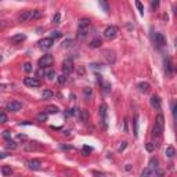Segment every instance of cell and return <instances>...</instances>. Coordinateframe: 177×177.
Masks as SVG:
<instances>
[{"label": "cell", "instance_id": "cell-1", "mask_svg": "<svg viewBox=\"0 0 177 177\" xmlns=\"http://www.w3.org/2000/svg\"><path fill=\"white\" fill-rule=\"evenodd\" d=\"M163 127H165V118H163L162 114H159L156 116V119H155V125H154V129H152V136L154 137H160L162 133H163Z\"/></svg>", "mask_w": 177, "mask_h": 177}, {"label": "cell", "instance_id": "cell-2", "mask_svg": "<svg viewBox=\"0 0 177 177\" xmlns=\"http://www.w3.org/2000/svg\"><path fill=\"white\" fill-rule=\"evenodd\" d=\"M89 29H90V21L89 19H80L78 22V36L80 39H83L87 35Z\"/></svg>", "mask_w": 177, "mask_h": 177}, {"label": "cell", "instance_id": "cell-3", "mask_svg": "<svg viewBox=\"0 0 177 177\" xmlns=\"http://www.w3.org/2000/svg\"><path fill=\"white\" fill-rule=\"evenodd\" d=\"M151 39H152V43H154V46L156 49H162L166 44L165 36H163V33H160V32H152Z\"/></svg>", "mask_w": 177, "mask_h": 177}, {"label": "cell", "instance_id": "cell-4", "mask_svg": "<svg viewBox=\"0 0 177 177\" xmlns=\"http://www.w3.org/2000/svg\"><path fill=\"white\" fill-rule=\"evenodd\" d=\"M98 114H100V118H101L103 127L104 129H108V107H107V104L103 103L101 105H100Z\"/></svg>", "mask_w": 177, "mask_h": 177}, {"label": "cell", "instance_id": "cell-5", "mask_svg": "<svg viewBox=\"0 0 177 177\" xmlns=\"http://www.w3.org/2000/svg\"><path fill=\"white\" fill-rule=\"evenodd\" d=\"M118 33H119V29H118V26H114V25L108 26V28L104 31V36H105L108 40L115 39V37L118 36Z\"/></svg>", "mask_w": 177, "mask_h": 177}, {"label": "cell", "instance_id": "cell-6", "mask_svg": "<svg viewBox=\"0 0 177 177\" xmlns=\"http://www.w3.org/2000/svg\"><path fill=\"white\" fill-rule=\"evenodd\" d=\"M53 62H54V58H53L51 54H46V56H43V57L39 60V67L42 69L43 68H46V67H51Z\"/></svg>", "mask_w": 177, "mask_h": 177}, {"label": "cell", "instance_id": "cell-7", "mask_svg": "<svg viewBox=\"0 0 177 177\" xmlns=\"http://www.w3.org/2000/svg\"><path fill=\"white\" fill-rule=\"evenodd\" d=\"M21 108H22V104L19 103V101L11 100V101H8V103H7V111H11V112H18V111H21Z\"/></svg>", "mask_w": 177, "mask_h": 177}, {"label": "cell", "instance_id": "cell-8", "mask_svg": "<svg viewBox=\"0 0 177 177\" xmlns=\"http://www.w3.org/2000/svg\"><path fill=\"white\" fill-rule=\"evenodd\" d=\"M53 44H54V40L51 37H44L39 42V47L42 50H47V49H51Z\"/></svg>", "mask_w": 177, "mask_h": 177}, {"label": "cell", "instance_id": "cell-9", "mask_svg": "<svg viewBox=\"0 0 177 177\" xmlns=\"http://www.w3.org/2000/svg\"><path fill=\"white\" fill-rule=\"evenodd\" d=\"M74 71V62H72V60H65L62 62V72L64 75H69L71 72Z\"/></svg>", "mask_w": 177, "mask_h": 177}, {"label": "cell", "instance_id": "cell-10", "mask_svg": "<svg viewBox=\"0 0 177 177\" xmlns=\"http://www.w3.org/2000/svg\"><path fill=\"white\" fill-rule=\"evenodd\" d=\"M24 83L25 86H28V87H40V80L36 79V78H25L24 79Z\"/></svg>", "mask_w": 177, "mask_h": 177}, {"label": "cell", "instance_id": "cell-11", "mask_svg": "<svg viewBox=\"0 0 177 177\" xmlns=\"http://www.w3.org/2000/svg\"><path fill=\"white\" fill-rule=\"evenodd\" d=\"M31 18H32V11H22L21 14H18L17 21L18 22H26Z\"/></svg>", "mask_w": 177, "mask_h": 177}, {"label": "cell", "instance_id": "cell-12", "mask_svg": "<svg viewBox=\"0 0 177 177\" xmlns=\"http://www.w3.org/2000/svg\"><path fill=\"white\" fill-rule=\"evenodd\" d=\"M28 166H29V169H32V170H40V169H42V163H40V160H37V159L29 160Z\"/></svg>", "mask_w": 177, "mask_h": 177}, {"label": "cell", "instance_id": "cell-13", "mask_svg": "<svg viewBox=\"0 0 177 177\" xmlns=\"http://www.w3.org/2000/svg\"><path fill=\"white\" fill-rule=\"evenodd\" d=\"M158 165H159L158 159H156V158H151V160H149V165H148V169L154 173V171L158 170Z\"/></svg>", "mask_w": 177, "mask_h": 177}, {"label": "cell", "instance_id": "cell-14", "mask_svg": "<svg viewBox=\"0 0 177 177\" xmlns=\"http://www.w3.org/2000/svg\"><path fill=\"white\" fill-rule=\"evenodd\" d=\"M151 105H152V108H155V109H160V98L154 94V96L151 97Z\"/></svg>", "mask_w": 177, "mask_h": 177}, {"label": "cell", "instance_id": "cell-15", "mask_svg": "<svg viewBox=\"0 0 177 177\" xmlns=\"http://www.w3.org/2000/svg\"><path fill=\"white\" fill-rule=\"evenodd\" d=\"M25 39H26V36H25L24 33H18V35H15V36H12V37H11V43L18 44L19 42H24Z\"/></svg>", "mask_w": 177, "mask_h": 177}, {"label": "cell", "instance_id": "cell-16", "mask_svg": "<svg viewBox=\"0 0 177 177\" xmlns=\"http://www.w3.org/2000/svg\"><path fill=\"white\" fill-rule=\"evenodd\" d=\"M165 71L169 76H171V74H173V67H171L170 60H169V58H165Z\"/></svg>", "mask_w": 177, "mask_h": 177}, {"label": "cell", "instance_id": "cell-17", "mask_svg": "<svg viewBox=\"0 0 177 177\" xmlns=\"http://www.w3.org/2000/svg\"><path fill=\"white\" fill-rule=\"evenodd\" d=\"M58 107H56V105H49V107H46V109H44V112H46L47 115H54V114H58Z\"/></svg>", "mask_w": 177, "mask_h": 177}, {"label": "cell", "instance_id": "cell-18", "mask_svg": "<svg viewBox=\"0 0 177 177\" xmlns=\"http://www.w3.org/2000/svg\"><path fill=\"white\" fill-rule=\"evenodd\" d=\"M138 90H140L141 93H147L149 90V83H147V82L138 83Z\"/></svg>", "mask_w": 177, "mask_h": 177}, {"label": "cell", "instance_id": "cell-19", "mask_svg": "<svg viewBox=\"0 0 177 177\" xmlns=\"http://www.w3.org/2000/svg\"><path fill=\"white\" fill-rule=\"evenodd\" d=\"M134 137H138V114H134Z\"/></svg>", "mask_w": 177, "mask_h": 177}, {"label": "cell", "instance_id": "cell-20", "mask_svg": "<svg viewBox=\"0 0 177 177\" xmlns=\"http://www.w3.org/2000/svg\"><path fill=\"white\" fill-rule=\"evenodd\" d=\"M101 44H103V43H101V39H100V37H96L94 40L90 42V44H89V46L92 47V49H97V47H100Z\"/></svg>", "mask_w": 177, "mask_h": 177}, {"label": "cell", "instance_id": "cell-21", "mask_svg": "<svg viewBox=\"0 0 177 177\" xmlns=\"http://www.w3.org/2000/svg\"><path fill=\"white\" fill-rule=\"evenodd\" d=\"M47 118H49V115H47L46 112H44V111L36 115V120H37V122H46Z\"/></svg>", "mask_w": 177, "mask_h": 177}, {"label": "cell", "instance_id": "cell-22", "mask_svg": "<svg viewBox=\"0 0 177 177\" xmlns=\"http://www.w3.org/2000/svg\"><path fill=\"white\" fill-rule=\"evenodd\" d=\"M165 154H166V156H167V158H173V156L176 155V151H174V148H173V147H167V148H166V151H165Z\"/></svg>", "mask_w": 177, "mask_h": 177}, {"label": "cell", "instance_id": "cell-23", "mask_svg": "<svg viewBox=\"0 0 177 177\" xmlns=\"http://www.w3.org/2000/svg\"><path fill=\"white\" fill-rule=\"evenodd\" d=\"M1 173H3L4 176H11L12 170H11L10 166H3V167H1Z\"/></svg>", "mask_w": 177, "mask_h": 177}, {"label": "cell", "instance_id": "cell-24", "mask_svg": "<svg viewBox=\"0 0 177 177\" xmlns=\"http://www.w3.org/2000/svg\"><path fill=\"white\" fill-rule=\"evenodd\" d=\"M98 4H100V7H101V8H103L105 12L109 11V6H108V3H107V1H104V0H100V3H98Z\"/></svg>", "mask_w": 177, "mask_h": 177}, {"label": "cell", "instance_id": "cell-25", "mask_svg": "<svg viewBox=\"0 0 177 177\" xmlns=\"http://www.w3.org/2000/svg\"><path fill=\"white\" fill-rule=\"evenodd\" d=\"M61 36H62V33H61L60 31H53V32H51V36H50V37L54 40V39H58V37H61Z\"/></svg>", "mask_w": 177, "mask_h": 177}, {"label": "cell", "instance_id": "cell-26", "mask_svg": "<svg viewBox=\"0 0 177 177\" xmlns=\"http://www.w3.org/2000/svg\"><path fill=\"white\" fill-rule=\"evenodd\" d=\"M145 148H147L148 152H152V151L155 149V144L154 143H147V144H145Z\"/></svg>", "mask_w": 177, "mask_h": 177}, {"label": "cell", "instance_id": "cell-27", "mask_svg": "<svg viewBox=\"0 0 177 177\" xmlns=\"http://www.w3.org/2000/svg\"><path fill=\"white\" fill-rule=\"evenodd\" d=\"M83 93H85V97H92V94H93V90L90 89V87H86L85 90H83Z\"/></svg>", "mask_w": 177, "mask_h": 177}, {"label": "cell", "instance_id": "cell-28", "mask_svg": "<svg viewBox=\"0 0 177 177\" xmlns=\"http://www.w3.org/2000/svg\"><path fill=\"white\" fill-rule=\"evenodd\" d=\"M151 174H152V171L147 167V169H144V170H143V173H141V177H149Z\"/></svg>", "mask_w": 177, "mask_h": 177}, {"label": "cell", "instance_id": "cell-29", "mask_svg": "<svg viewBox=\"0 0 177 177\" xmlns=\"http://www.w3.org/2000/svg\"><path fill=\"white\" fill-rule=\"evenodd\" d=\"M17 147V144L14 143L12 140H7V148H11V149H14Z\"/></svg>", "mask_w": 177, "mask_h": 177}, {"label": "cell", "instance_id": "cell-30", "mask_svg": "<svg viewBox=\"0 0 177 177\" xmlns=\"http://www.w3.org/2000/svg\"><path fill=\"white\" fill-rule=\"evenodd\" d=\"M107 60H108V62H114L115 61V57H114V53H107Z\"/></svg>", "mask_w": 177, "mask_h": 177}, {"label": "cell", "instance_id": "cell-31", "mask_svg": "<svg viewBox=\"0 0 177 177\" xmlns=\"http://www.w3.org/2000/svg\"><path fill=\"white\" fill-rule=\"evenodd\" d=\"M53 97V92L50 90H44L43 92V98H51Z\"/></svg>", "mask_w": 177, "mask_h": 177}, {"label": "cell", "instance_id": "cell-32", "mask_svg": "<svg viewBox=\"0 0 177 177\" xmlns=\"http://www.w3.org/2000/svg\"><path fill=\"white\" fill-rule=\"evenodd\" d=\"M60 19H61V14L57 12V14L54 15V18H53V24H60Z\"/></svg>", "mask_w": 177, "mask_h": 177}, {"label": "cell", "instance_id": "cell-33", "mask_svg": "<svg viewBox=\"0 0 177 177\" xmlns=\"http://www.w3.org/2000/svg\"><path fill=\"white\" fill-rule=\"evenodd\" d=\"M7 122V115L4 112H0V123H6Z\"/></svg>", "mask_w": 177, "mask_h": 177}, {"label": "cell", "instance_id": "cell-34", "mask_svg": "<svg viewBox=\"0 0 177 177\" xmlns=\"http://www.w3.org/2000/svg\"><path fill=\"white\" fill-rule=\"evenodd\" d=\"M54 78H56V72H54V71H49V72H47V79L53 80Z\"/></svg>", "mask_w": 177, "mask_h": 177}, {"label": "cell", "instance_id": "cell-35", "mask_svg": "<svg viewBox=\"0 0 177 177\" xmlns=\"http://www.w3.org/2000/svg\"><path fill=\"white\" fill-rule=\"evenodd\" d=\"M136 7L138 8V11L141 12V14H144V7H143V4H141V1H136Z\"/></svg>", "mask_w": 177, "mask_h": 177}, {"label": "cell", "instance_id": "cell-36", "mask_svg": "<svg viewBox=\"0 0 177 177\" xmlns=\"http://www.w3.org/2000/svg\"><path fill=\"white\" fill-rule=\"evenodd\" d=\"M65 82H67V78H65V75H61V76H58V83H60V85H65Z\"/></svg>", "mask_w": 177, "mask_h": 177}, {"label": "cell", "instance_id": "cell-37", "mask_svg": "<svg viewBox=\"0 0 177 177\" xmlns=\"http://www.w3.org/2000/svg\"><path fill=\"white\" fill-rule=\"evenodd\" d=\"M104 92H105V94L111 92V83H104Z\"/></svg>", "mask_w": 177, "mask_h": 177}, {"label": "cell", "instance_id": "cell-38", "mask_svg": "<svg viewBox=\"0 0 177 177\" xmlns=\"http://www.w3.org/2000/svg\"><path fill=\"white\" fill-rule=\"evenodd\" d=\"M42 17V12L39 11V10H35V11H32V18H40Z\"/></svg>", "mask_w": 177, "mask_h": 177}, {"label": "cell", "instance_id": "cell-39", "mask_svg": "<svg viewBox=\"0 0 177 177\" xmlns=\"http://www.w3.org/2000/svg\"><path fill=\"white\" fill-rule=\"evenodd\" d=\"M159 7V1H151V10H156Z\"/></svg>", "mask_w": 177, "mask_h": 177}, {"label": "cell", "instance_id": "cell-40", "mask_svg": "<svg viewBox=\"0 0 177 177\" xmlns=\"http://www.w3.org/2000/svg\"><path fill=\"white\" fill-rule=\"evenodd\" d=\"M76 111H79V109H76V108L68 109V112H65V115H67V116H71V115H75V114H76Z\"/></svg>", "mask_w": 177, "mask_h": 177}, {"label": "cell", "instance_id": "cell-41", "mask_svg": "<svg viewBox=\"0 0 177 177\" xmlns=\"http://www.w3.org/2000/svg\"><path fill=\"white\" fill-rule=\"evenodd\" d=\"M24 69H25L26 72H31V71H32V65H31L29 62H25L24 64Z\"/></svg>", "mask_w": 177, "mask_h": 177}, {"label": "cell", "instance_id": "cell-42", "mask_svg": "<svg viewBox=\"0 0 177 177\" xmlns=\"http://www.w3.org/2000/svg\"><path fill=\"white\" fill-rule=\"evenodd\" d=\"M92 151H93L92 147H87V145H85V147H83V154H85V155H87L89 152H92Z\"/></svg>", "mask_w": 177, "mask_h": 177}, {"label": "cell", "instance_id": "cell-43", "mask_svg": "<svg viewBox=\"0 0 177 177\" xmlns=\"http://www.w3.org/2000/svg\"><path fill=\"white\" fill-rule=\"evenodd\" d=\"M3 137L6 138V140H10V137H11L10 131H8V130H4V131H3Z\"/></svg>", "mask_w": 177, "mask_h": 177}, {"label": "cell", "instance_id": "cell-44", "mask_svg": "<svg viewBox=\"0 0 177 177\" xmlns=\"http://www.w3.org/2000/svg\"><path fill=\"white\" fill-rule=\"evenodd\" d=\"M71 44H72V40H65V42H64L62 43V47H65V49H67V47H71Z\"/></svg>", "mask_w": 177, "mask_h": 177}, {"label": "cell", "instance_id": "cell-45", "mask_svg": "<svg viewBox=\"0 0 177 177\" xmlns=\"http://www.w3.org/2000/svg\"><path fill=\"white\" fill-rule=\"evenodd\" d=\"M82 119H83V122H87V114H86V111H82Z\"/></svg>", "mask_w": 177, "mask_h": 177}, {"label": "cell", "instance_id": "cell-46", "mask_svg": "<svg viewBox=\"0 0 177 177\" xmlns=\"http://www.w3.org/2000/svg\"><path fill=\"white\" fill-rule=\"evenodd\" d=\"M155 177H163V173L162 171H155Z\"/></svg>", "mask_w": 177, "mask_h": 177}, {"label": "cell", "instance_id": "cell-47", "mask_svg": "<svg viewBox=\"0 0 177 177\" xmlns=\"http://www.w3.org/2000/svg\"><path fill=\"white\" fill-rule=\"evenodd\" d=\"M18 138L19 140H26V136L25 134H18Z\"/></svg>", "mask_w": 177, "mask_h": 177}, {"label": "cell", "instance_id": "cell-48", "mask_svg": "<svg viewBox=\"0 0 177 177\" xmlns=\"http://www.w3.org/2000/svg\"><path fill=\"white\" fill-rule=\"evenodd\" d=\"M125 148H126V143H122V145L119 147V151H123Z\"/></svg>", "mask_w": 177, "mask_h": 177}, {"label": "cell", "instance_id": "cell-49", "mask_svg": "<svg viewBox=\"0 0 177 177\" xmlns=\"http://www.w3.org/2000/svg\"><path fill=\"white\" fill-rule=\"evenodd\" d=\"M7 154H0V159H3V158H6Z\"/></svg>", "mask_w": 177, "mask_h": 177}, {"label": "cell", "instance_id": "cell-50", "mask_svg": "<svg viewBox=\"0 0 177 177\" xmlns=\"http://www.w3.org/2000/svg\"><path fill=\"white\" fill-rule=\"evenodd\" d=\"M1 60H3V57H1V56H0V61H1Z\"/></svg>", "mask_w": 177, "mask_h": 177}, {"label": "cell", "instance_id": "cell-51", "mask_svg": "<svg viewBox=\"0 0 177 177\" xmlns=\"http://www.w3.org/2000/svg\"><path fill=\"white\" fill-rule=\"evenodd\" d=\"M0 26H1V22H0Z\"/></svg>", "mask_w": 177, "mask_h": 177}]
</instances>
